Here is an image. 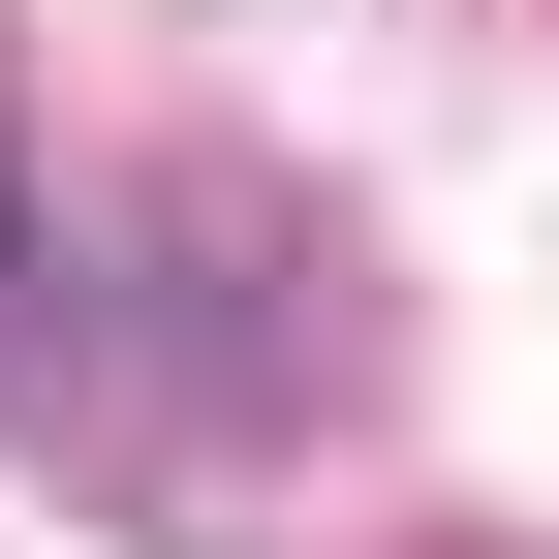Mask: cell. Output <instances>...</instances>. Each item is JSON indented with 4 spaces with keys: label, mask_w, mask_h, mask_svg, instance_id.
<instances>
[{
    "label": "cell",
    "mask_w": 559,
    "mask_h": 559,
    "mask_svg": "<svg viewBox=\"0 0 559 559\" xmlns=\"http://www.w3.org/2000/svg\"><path fill=\"white\" fill-rule=\"evenodd\" d=\"M0 249H32V187H0Z\"/></svg>",
    "instance_id": "1"
}]
</instances>
